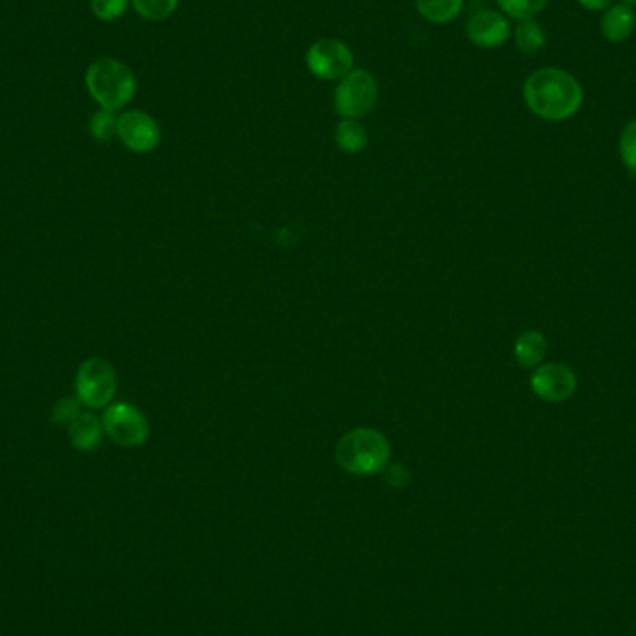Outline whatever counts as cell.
<instances>
[{"label": "cell", "mask_w": 636, "mask_h": 636, "mask_svg": "<svg viewBox=\"0 0 636 636\" xmlns=\"http://www.w3.org/2000/svg\"><path fill=\"white\" fill-rule=\"evenodd\" d=\"M339 468L355 476L382 473L391 462V445L376 428H354L336 447Z\"/></svg>", "instance_id": "7a4b0ae2"}, {"label": "cell", "mask_w": 636, "mask_h": 636, "mask_svg": "<svg viewBox=\"0 0 636 636\" xmlns=\"http://www.w3.org/2000/svg\"><path fill=\"white\" fill-rule=\"evenodd\" d=\"M523 96L528 109L547 121L570 120L582 105L579 80L557 67H544L533 73L525 80Z\"/></svg>", "instance_id": "6da1fadb"}, {"label": "cell", "mask_w": 636, "mask_h": 636, "mask_svg": "<svg viewBox=\"0 0 636 636\" xmlns=\"http://www.w3.org/2000/svg\"><path fill=\"white\" fill-rule=\"evenodd\" d=\"M382 473L385 474V482L390 486L403 487L408 484L409 473L401 463H387V468Z\"/></svg>", "instance_id": "603a6c76"}, {"label": "cell", "mask_w": 636, "mask_h": 636, "mask_svg": "<svg viewBox=\"0 0 636 636\" xmlns=\"http://www.w3.org/2000/svg\"><path fill=\"white\" fill-rule=\"evenodd\" d=\"M90 134L97 142H109L118 134V116L112 110H97L91 116Z\"/></svg>", "instance_id": "ac0fdd59"}, {"label": "cell", "mask_w": 636, "mask_h": 636, "mask_svg": "<svg viewBox=\"0 0 636 636\" xmlns=\"http://www.w3.org/2000/svg\"><path fill=\"white\" fill-rule=\"evenodd\" d=\"M131 2L140 18L147 21H166L179 7V0H131Z\"/></svg>", "instance_id": "e0dca14e"}, {"label": "cell", "mask_w": 636, "mask_h": 636, "mask_svg": "<svg viewBox=\"0 0 636 636\" xmlns=\"http://www.w3.org/2000/svg\"><path fill=\"white\" fill-rule=\"evenodd\" d=\"M75 391L83 408H109L118 393V374L114 365L105 358H88L83 361L75 376Z\"/></svg>", "instance_id": "277c9868"}, {"label": "cell", "mask_w": 636, "mask_h": 636, "mask_svg": "<svg viewBox=\"0 0 636 636\" xmlns=\"http://www.w3.org/2000/svg\"><path fill=\"white\" fill-rule=\"evenodd\" d=\"M336 142L339 150L349 153V155H355V153L365 150L366 144H369V134L360 121L342 120L336 127Z\"/></svg>", "instance_id": "9a60e30c"}, {"label": "cell", "mask_w": 636, "mask_h": 636, "mask_svg": "<svg viewBox=\"0 0 636 636\" xmlns=\"http://www.w3.org/2000/svg\"><path fill=\"white\" fill-rule=\"evenodd\" d=\"M468 37L476 47L497 48L508 42L511 24L501 13L481 10L468 21Z\"/></svg>", "instance_id": "30bf717a"}, {"label": "cell", "mask_w": 636, "mask_h": 636, "mask_svg": "<svg viewBox=\"0 0 636 636\" xmlns=\"http://www.w3.org/2000/svg\"><path fill=\"white\" fill-rule=\"evenodd\" d=\"M91 12L101 21H116L127 12L129 0H90Z\"/></svg>", "instance_id": "7402d4cb"}, {"label": "cell", "mask_w": 636, "mask_h": 636, "mask_svg": "<svg viewBox=\"0 0 636 636\" xmlns=\"http://www.w3.org/2000/svg\"><path fill=\"white\" fill-rule=\"evenodd\" d=\"M613 0H579L581 7L586 8V10H592V12H600V10H605Z\"/></svg>", "instance_id": "cb8c5ba5"}, {"label": "cell", "mask_w": 636, "mask_h": 636, "mask_svg": "<svg viewBox=\"0 0 636 636\" xmlns=\"http://www.w3.org/2000/svg\"><path fill=\"white\" fill-rule=\"evenodd\" d=\"M629 2H636V0H629Z\"/></svg>", "instance_id": "d4e9b609"}, {"label": "cell", "mask_w": 636, "mask_h": 636, "mask_svg": "<svg viewBox=\"0 0 636 636\" xmlns=\"http://www.w3.org/2000/svg\"><path fill=\"white\" fill-rule=\"evenodd\" d=\"M101 420L105 434L121 447H140L150 438V420L134 404L112 403Z\"/></svg>", "instance_id": "8992f818"}, {"label": "cell", "mask_w": 636, "mask_h": 636, "mask_svg": "<svg viewBox=\"0 0 636 636\" xmlns=\"http://www.w3.org/2000/svg\"><path fill=\"white\" fill-rule=\"evenodd\" d=\"M619 156L625 168L630 174H636V118L625 125L622 136H619Z\"/></svg>", "instance_id": "ffe728a7"}, {"label": "cell", "mask_w": 636, "mask_h": 636, "mask_svg": "<svg viewBox=\"0 0 636 636\" xmlns=\"http://www.w3.org/2000/svg\"><path fill=\"white\" fill-rule=\"evenodd\" d=\"M67 438L73 449L80 450V452H94L99 449L102 441V420L91 412H80L77 419L73 420L72 425L66 428Z\"/></svg>", "instance_id": "8fae6325"}, {"label": "cell", "mask_w": 636, "mask_h": 636, "mask_svg": "<svg viewBox=\"0 0 636 636\" xmlns=\"http://www.w3.org/2000/svg\"><path fill=\"white\" fill-rule=\"evenodd\" d=\"M530 390L546 403H564L577 391V376L568 365L547 363L536 366L530 376Z\"/></svg>", "instance_id": "9c48e42d"}, {"label": "cell", "mask_w": 636, "mask_h": 636, "mask_svg": "<svg viewBox=\"0 0 636 636\" xmlns=\"http://www.w3.org/2000/svg\"><path fill=\"white\" fill-rule=\"evenodd\" d=\"M80 412H83V404L78 403V398H62L53 406L51 419L56 427L67 428L73 420L77 419Z\"/></svg>", "instance_id": "44dd1931"}, {"label": "cell", "mask_w": 636, "mask_h": 636, "mask_svg": "<svg viewBox=\"0 0 636 636\" xmlns=\"http://www.w3.org/2000/svg\"><path fill=\"white\" fill-rule=\"evenodd\" d=\"M547 354V339L541 336L540 331L528 330L517 337L514 344V355L517 363L527 369L540 366L541 361Z\"/></svg>", "instance_id": "4fadbf2b"}, {"label": "cell", "mask_w": 636, "mask_h": 636, "mask_svg": "<svg viewBox=\"0 0 636 636\" xmlns=\"http://www.w3.org/2000/svg\"><path fill=\"white\" fill-rule=\"evenodd\" d=\"M635 12L629 4L611 8L601 19V32L608 42H625L635 31Z\"/></svg>", "instance_id": "7c38bea8"}, {"label": "cell", "mask_w": 636, "mask_h": 636, "mask_svg": "<svg viewBox=\"0 0 636 636\" xmlns=\"http://www.w3.org/2000/svg\"><path fill=\"white\" fill-rule=\"evenodd\" d=\"M549 0H497L498 8L511 15V18L519 19H535V15L547 7Z\"/></svg>", "instance_id": "d6986e66"}, {"label": "cell", "mask_w": 636, "mask_h": 636, "mask_svg": "<svg viewBox=\"0 0 636 636\" xmlns=\"http://www.w3.org/2000/svg\"><path fill=\"white\" fill-rule=\"evenodd\" d=\"M463 0H415V8L430 23L445 24L462 12Z\"/></svg>", "instance_id": "5bb4252c"}, {"label": "cell", "mask_w": 636, "mask_h": 636, "mask_svg": "<svg viewBox=\"0 0 636 636\" xmlns=\"http://www.w3.org/2000/svg\"><path fill=\"white\" fill-rule=\"evenodd\" d=\"M118 139L127 150L139 155L155 151L161 144V127L144 110H127L118 116Z\"/></svg>", "instance_id": "ba28073f"}, {"label": "cell", "mask_w": 636, "mask_h": 636, "mask_svg": "<svg viewBox=\"0 0 636 636\" xmlns=\"http://www.w3.org/2000/svg\"><path fill=\"white\" fill-rule=\"evenodd\" d=\"M379 102V85L371 73L352 69L339 80L333 96L337 114L344 120H360L373 112Z\"/></svg>", "instance_id": "5b68a950"}, {"label": "cell", "mask_w": 636, "mask_h": 636, "mask_svg": "<svg viewBox=\"0 0 636 636\" xmlns=\"http://www.w3.org/2000/svg\"><path fill=\"white\" fill-rule=\"evenodd\" d=\"M516 45L525 55L538 53L546 45V34H544L541 24L535 19H525L517 24Z\"/></svg>", "instance_id": "2e32d148"}, {"label": "cell", "mask_w": 636, "mask_h": 636, "mask_svg": "<svg viewBox=\"0 0 636 636\" xmlns=\"http://www.w3.org/2000/svg\"><path fill=\"white\" fill-rule=\"evenodd\" d=\"M307 67L320 80H341L354 69V55L341 40H318L306 56Z\"/></svg>", "instance_id": "52a82bcc"}, {"label": "cell", "mask_w": 636, "mask_h": 636, "mask_svg": "<svg viewBox=\"0 0 636 636\" xmlns=\"http://www.w3.org/2000/svg\"><path fill=\"white\" fill-rule=\"evenodd\" d=\"M86 88L105 110H121L136 94V77L123 62L101 58L86 69Z\"/></svg>", "instance_id": "3957f363"}]
</instances>
